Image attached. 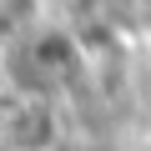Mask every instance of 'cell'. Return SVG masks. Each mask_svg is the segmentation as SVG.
<instances>
[{
    "label": "cell",
    "mask_w": 151,
    "mask_h": 151,
    "mask_svg": "<svg viewBox=\"0 0 151 151\" xmlns=\"http://www.w3.org/2000/svg\"><path fill=\"white\" fill-rule=\"evenodd\" d=\"M5 136H10V151H50L60 136L55 96H10Z\"/></svg>",
    "instance_id": "2"
},
{
    "label": "cell",
    "mask_w": 151,
    "mask_h": 151,
    "mask_svg": "<svg viewBox=\"0 0 151 151\" xmlns=\"http://www.w3.org/2000/svg\"><path fill=\"white\" fill-rule=\"evenodd\" d=\"M0 45H5L0 65L10 76V96H60L86 65L81 40L60 25H45V20H30L25 30H15Z\"/></svg>",
    "instance_id": "1"
},
{
    "label": "cell",
    "mask_w": 151,
    "mask_h": 151,
    "mask_svg": "<svg viewBox=\"0 0 151 151\" xmlns=\"http://www.w3.org/2000/svg\"><path fill=\"white\" fill-rule=\"evenodd\" d=\"M35 15H30V0H0V40H10L15 30H25Z\"/></svg>",
    "instance_id": "3"
}]
</instances>
